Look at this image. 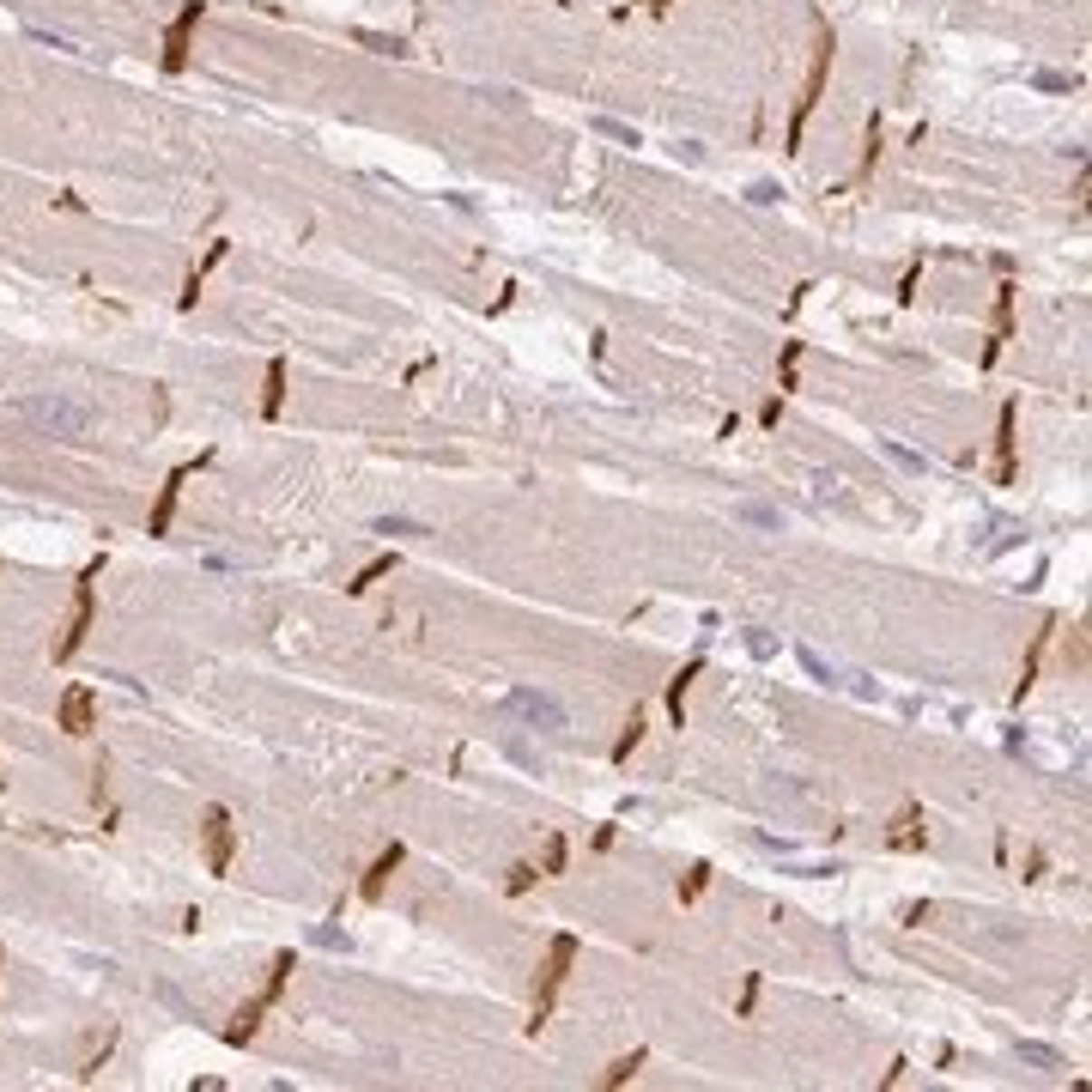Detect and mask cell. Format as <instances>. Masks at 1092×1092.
<instances>
[{
	"label": "cell",
	"mask_w": 1092,
	"mask_h": 1092,
	"mask_svg": "<svg viewBox=\"0 0 1092 1092\" xmlns=\"http://www.w3.org/2000/svg\"><path fill=\"white\" fill-rule=\"evenodd\" d=\"M19 419L24 425H37L43 437H85L91 431V407L85 401H73V395H24L19 401Z\"/></svg>",
	"instance_id": "1"
},
{
	"label": "cell",
	"mask_w": 1092,
	"mask_h": 1092,
	"mask_svg": "<svg viewBox=\"0 0 1092 1092\" xmlns=\"http://www.w3.org/2000/svg\"><path fill=\"white\" fill-rule=\"evenodd\" d=\"M577 959V934H559L552 941V953H546V971H541V995H534V1026L546 1020V1008H552V995H559V983H565V965Z\"/></svg>",
	"instance_id": "2"
},
{
	"label": "cell",
	"mask_w": 1092,
	"mask_h": 1092,
	"mask_svg": "<svg viewBox=\"0 0 1092 1092\" xmlns=\"http://www.w3.org/2000/svg\"><path fill=\"white\" fill-rule=\"evenodd\" d=\"M510 710L528 716V723H541L546 734H552V728H565V704H559L552 692H510Z\"/></svg>",
	"instance_id": "3"
},
{
	"label": "cell",
	"mask_w": 1092,
	"mask_h": 1092,
	"mask_svg": "<svg viewBox=\"0 0 1092 1092\" xmlns=\"http://www.w3.org/2000/svg\"><path fill=\"white\" fill-rule=\"evenodd\" d=\"M206 856H213V868L231 862V826H225V813H206Z\"/></svg>",
	"instance_id": "4"
},
{
	"label": "cell",
	"mask_w": 1092,
	"mask_h": 1092,
	"mask_svg": "<svg viewBox=\"0 0 1092 1092\" xmlns=\"http://www.w3.org/2000/svg\"><path fill=\"white\" fill-rule=\"evenodd\" d=\"M395 868H401V844H388V856L370 868V880H364V898H383V880H388Z\"/></svg>",
	"instance_id": "5"
},
{
	"label": "cell",
	"mask_w": 1092,
	"mask_h": 1092,
	"mask_svg": "<svg viewBox=\"0 0 1092 1092\" xmlns=\"http://www.w3.org/2000/svg\"><path fill=\"white\" fill-rule=\"evenodd\" d=\"M61 716H67V728H85V716H91V698H85V692H67Z\"/></svg>",
	"instance_id": "6"
},
{
	"label": "cell",
	"mask_w": 1092,
	"mask_h": 1092,
	"mask_svg": "<svg viewBox=\"0 0 1092 1092\" xmlns=\"http://www.w3.org/2000/svg\"><path fill=\"white\" fill-rule=\"evenodd\" d=\"M1013 467V407H1001V474Z\"/></svg>",
	"instance_id": "7"
},
{
	"label": "cell",
	"mask_w": 1092,
	"mask_h": 1092,
	"mask_svg": "<svg viewBox=\"0 0 1092 1092\" xmlns=\"http://www.w3.org/2000/svg\"><path fill=\"white\" fill-rule=\"evenodd\" d=\"M637 734H644V716H637V710H631V723H626V741H619V747H613V759H626V752L637 747Z\"/></svg>",
	"instance_id": "8"
},
{
	"label": "cell",
	"mask_w": 1092,
	"mask_h": 1092,
	"mask_svg": "<svg viewBox=\"0 0 1092 1092\" xmlns=\"http://www.w3.org/2000/svg\"><path fill=\"white\" fill-rule=\"evenodd\" d=\"M1020 1056H1026V1062H1044V1068H1056V1062H1062V1056L1044 1050V1044H1020Z\"/></svg>",
	"instance_id": "9"
},
{
	"label": "cell",
	"mask_w": 1092,
	"mask_h": 1092,
	"mask_svg": "<svg viewBox=\"0 0 1092 1092\" xmlns=\"http://www.w3.org/2000/svg\"><path fill=\"white\" fill-rule=\"evenodd\" d=\"M777 195H783L777 182H752V188H747V201H759V206H771V201H777Z\"/></svg>",
	"instance_id": "10"
},
{
	"label": "cell",
	"mask_w": 1092,
	"mask_h": 1092,
	"mask_svg": "<svg viewBox=\"0 0 1092 1092\" xmlns=\"http://www.w3.org/2000/svg\"><path fill=\"white\" fill-rule=\"evenodd\" d=\"M280 383H285V370H280V364H273V377H267V401H262L267 413H280Z\"/></svg>",
	"instance_id": "11"
},
{
	"label": "cell",
	"mask_w": 1092,
	"mask_h": 1092,
	"mask_svg": "<svg viewBox=\"0 0 1092 1092\" xmlns=\"http://www.w3.org/2000/svg\"><path fill=\"white\" fill-rule=\"evenodd\" d=\"M565 868V838H552V844H546V874H559Z\"/></svg>",
	"instance_id": "12"
},
{
	"label": "cell",
	"mask_w": 1092,
	"mask_h": 1092,
	"mask_svg": "<svg viewBox=\"0 0 1092 1092\" xmlns=\"http://www.w3.org/2000/svg\"><path fill=\"white\" fill-rule=\"evenodd\" d=\"M704 880H710V868H692L686 886H680V898H698V892H704Z\"/></svg>",
	"instance_id": "13"
},
{
	"label": "cell",
	"mask_w": 1092,
	"mask_h": 1092,
	"mask_svg": "<svg viewBox=\"0 0 1092 1092\" xmlns=\"http://www.w3.org/2000/svg\"><path fill=\"white\" fill-rule=\"evenodd\" d=\"M601 134H613V140H626V146H637V128H619V121H595Z\"/></svg>",
	"instance_id": "14"
}]
</instances>
